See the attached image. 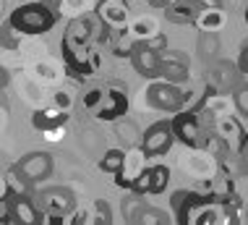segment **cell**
I'll list each match as a JSON object with an SVG mask.
<instances>
[{
    "label": "cell",
    "instance_id": "1",
    "mask_svg": "<svg viewBox=\"0 0 248 225\" xmlns=\"http://www.w3.org/2000/svg\"><path fill=\"white\" fill-rule=\"evenodd\" d=\"M55 21H58V11L47 8V5L39 3V0L37 3L18 5V8H13L11 16H8V24L21 34H45L55 26Z\"/></svg>",
    "mask_w": 248,
    "mask_h": 225
},
{
    "label": "cell",
    "instance_id": "2",
    "mask_svg": "<svg viewBox=\"0 0 248 225\" xmlns=\"http://www.w3.org/2000/svg\"><path fill=\"white\" fill-rule=\"evenodd\" d=\"M170 123H172V131H175V139L191 149H206V144H209V139L214 134L212 128L204 126L201 113H196V110H180V113H175V118Z\"/></svg>",
    "mask_w": 248,
    "mask_h": 225
},
{
    "label": "cell",
    "instance_id": "3",
    "mask_svg": "<svg viewBox=\"0 0 248 225\" xmlns=\"http://www.w3.org/2000/svg\"><path fill=\"white\" fill-rule=\"evenodd\" d=\"M146 102L154 110H162V113H180L186 110V105L191 102V94L180 89V84H170V81L159 79L152 81L149 89H146Z\"/></svg>",
    "mask_w": 248,
    "mask_h": 225
},
{
    "label": "cell",
    "instance_id": "4",
    "mask_svg": "<svg viewBox=\"0 0 248 225\" xmlns=\"http://www.w3.org/2000/svg\"><path fill=\"white\" fill-rule=\"evenodd\" d=\"M45 212L39 209L37 199H31L29 194H8L3 196L0 204V220L3 223H21V225H34L42 223Z\"/></svg>",
    "mask_w": 248,
    "mask_h": 225
},
{
    "label": "cell",
    "instance_id": "5",
    "mask_svg": "<svg viewBox=\"0 0 248 225\" xmlns=\"http://www.w3.org/2000/svg\"><path fill=\"white\" fill-rule=\"evenodd\" d=\"M92 42H78V39H71L63 34V42H60V50H63V60L68 66L71 73H78V76H92L94 68L99 66L97 55H92L89 50Z\"/></svg>",
    "mask_w": 248,
    "mask_h": 225
},
{
    "label": "cell",
    "instance_id": "6",
    "mask_svg": "<svg viewBox=\"0 0 248 225\" xmlns=\"http://www.w3.org/2000/svg\"><path fill=\"white\" fill-rule=\"evenodd\" d=\"M34 199L39 204V209L45 215H52V217H65L76 209V196L65 186H47L42 191H37Z\"/></svg>",
    "mask_w": 248,
    "mask_h": 225
},
{
    "label": "cell",
    "instance_id": "7",
    "mask_svg": "<svg viewBox=\"0 0 248 225\" xmlns=\"http://www.w3.org/2000/svg\"><path fill=\"white\" fill-rule=\"evenodd\" d=\"M246 73L240 71L238 63H230V60H214L209 66V89L217 94L225 92H235L240 84H243Z\"/></svg>",
    "mask_w": 248,
    "mask_h": 225
},
{
    "label": "cell",
    "instance_id": "8",
    "mask_svg": "<svg viewBox=\"0 0 248 225\" xmlns=\"http://www.w3.org/2000/svg\"><path fill=\"white\" fill-rule=\"evenodd\" d=\"M172 141H175L172 123H167V121H157V123H152V126L144 131V136H141V149H144L146 157H159V155H165L167 149L172 147Z\"/></svg>",
    "mask_w": 248,
    "mask_h": 225
},
{
    "label": "cell",
    "instance_id": "9",
    "mask_svg": "<svg viewBox=\"0 0 248 225\" xmlns=\"http://www.w3.org/2000/svg\"><path fill=\"white\" fill-rule=\"evenodd\" d=\"M16 168H18V173H21L24 178L34 186V183L50 178L55 162H52V155L50 152H42V149H39V152H26L24 157L16 162Z\"/></svg>",
    "mask_w": 248,
    "mask_h": 225
},
{
    "label": "cell",
    "instance_id": "10",
    "mask_svg": "<svg viewBox=\"0 0 248 225\" xmlns=\"http://www.w3.org/2000/svg\"><path fill=\"white\" fill-rule=\"evenodd\" d=\"M125 113H128V97H125V87L112 81V84L105 89L102 105L97 107L94 115H97L99 121H118V118H125Z\"/></svg>",
    "mask_w": 248,
    "mask_h": 225
},
{
    "label": "cell",
    "instance_id": "11",
    "mask_svg": "<svg viewBox=\"0 0 248 225\" xmlns=\"http://www.w3.org/2000/svg\"><path fill=\"white\" fill-rule=\"evenodd\" d=\"M131 66L136 68V73H141L144 79H157L159 66H162V52L154 50L149 42H136L131 50Z\"/></svg>",
    "mask_w": 248,
    "mask_h": 225
},
{
    "label": "cell",
    "instance_id": "12",
    "mask_svg": "<svg viewBox=\"0 0 248 225\" xmlns=\"http://www.w3.org/2000/svg\"><path fill=\"white\" fill-rule=\"evenodd\" d=\"M170 183V168L167 165H152V168H144L141 175L133 183V191L139 194H162Z\"/></svg>",
    "mask_w": 248,
    "mask_h": 225
},
{
    "label": "cell",
    "instance_id": "13",
    "mask_svg": "<svg viewBox=\"0 0 248 225\" xmlns=\"http://www.w3.org/2000/svg\"><path fill=\"white\" fill-rule=\"evenodd\" d=\"M128 8H125L120 0H99L97 3V18L102 21L105 26H110V29L115 32H123L125 26H128Z\"/></svg>",
    "mask_w": 248,
    "mask_h": 225
},
{
    "label": "cell",
    "instance_id": "14",
    "mask_svg": "<svg viewBox=\"0 0 248 225\" xmlns=\"http://www.w3.org/2000/svg\"><path fill=\"white\" fill-rule=\"evenodd\" d=\"M144 160H146L144 149H128L120 173H115V186L118 189H133V183H136V178L144 170Z\"/></svg>",
    "mask_w": 248,
    "mask_h": 225
},
{
    "label": "cell",
    "instance_id": "15",
    "mask_svg": "<svg viewBox=\"0 0 248 225\" xmlns=\"http://www.w3.org/2000/svg\"><path fill=\"white\" fill-rule=\"evenodd\" d=\"M214 134H217L232 152H238L240 144H243V139H246V131H243L240 118H232V115H219L217 123H214Z\"/></svg>",
    "mask_w": 248,
    "mask_h": 225
},
{
    "label": "cell",
    "instance_id": "16",
    "mask_svg": "<svg viewBox=\"0 0 248 225\" xmlns=\"http://www.w3.org/2000/svg\"><path fill=\"white\" fill-rule=\"evenodd\" d=\"M201 11H204V0H175L165 8V18L170 24H193Z\"/></svg>",
    "mask_w": 248,
    "mask_h": 225
},
{
    "label": "cell",
    "instance_id": "17",
    "mask_svg": "<svg viewBox=\"0 0 248 225\" xmlns=\"http://www.w3.org/2000/svg\"><path fill=\"white\" fill-rule=\"evenodd\" d=\"M68 123V110H60V107H52V110H37L31 115V126L37 131H52V128H63Z\"/></svg>",
    "mask_w": 248,
    "mask_h": 225
},
{
    "label": "cell",
    "instance_id": "18",
    "mask_svg": "<svg viewBox=\"0 0 248 225\" xmlns=\"http://www.w3.org/2000/svg\"><path fill=\"white\" fill-rule=\"evenodd\" d=\"M225 24H227V16L219 5H204V11L193 21V26L199 32H219V29H225Z\"/></svg>",
    "mask_w": 248,
    "mask_h": 225
},
{
    "label": "cell",
    "instance_id": "19",
    "mask_svg": "<svg viewBox=\"0 0 248 225\" xmlns=\"http://www.w3.org/2000/svg\"><path fill=\"white\" fill-rule=\"evenodd\" d=\"M219 50H222V42H219L217 32H201L196 39V52L201 55V60L206 63H214L219 60Z\"/></svg>",
    "mask_w": 248,
    "mask_h": 225
},
{
    "label": "cell",
    "instance_id": "20",
    "mask_svg": "<svg viewBox=\"0 0 248 225\" xmlns=\"http://www.w3.org/2000/svg\"><path fill=\"white\" fill-rule=\"evenodd\" d=\"M196 199H199L196 191H175L170 196V207H172V215H175L178 223L188 220V212H191V207H193Z\"/></svg>",
    "mask_w": 248,
    "mask_h": 225
},
{
    "label": "cell",
    "instance_id": "21",
    "mask_svg": "<svg viewBox=\"0 0 248 225\" xmlns=\"http://www.w3.org/2000/svg\"><path fill=\"white\" fill-rule=\"evenodd\" d=\"M159 79L170 81V84H186V81H188V66L172 63V60H162V66H159Z\"/></svg>",
    "mask_w": 248,
    "mask_h": 225
},
{
    "label": "cell",
    "instance_id": "22",
    "mask_svg": "<svg viewBox=\"0 0 248 225\" xmlns=\"http://www.w3.org/2000/svg\"><path fill=\"white\" fill-rule=\"evenodd\" d=\"M144 194H139V191H133L131 189V194L125 196V202H123V217L128 223H139V215L144 212Z\"/></svg>",
    "mask_w": 248,
    "mask_h": 225
},
{
    "label": "cell",
    "instance_id": "23",
    "mask_svg": "<svg viewBox=\"0 0 248 225\" xmlns=\"http://www.w3.org/2000/svg\"><path fill=\"white\" fill-rule=\"evenodd\" d=\"M115 136L120 141H123V147L125 149H133V144H136L139 139H141L144 134H139V128L131 123V121H123V118H118V123H115Z\"/></svg>",
    "mask_w": 248,
    "mask_h": 225
},
{
    "label": "cell",
    "instance_id": "24",
    "mask_svg": "<svg viewBox=\"0 0 248 225\" xmlns=\"http://www.w3.org/2000/svg\"><path fill=\"white\" fill-rule=\"evenodd\" d=\"M125 162V152L123 149H107V152L102 155V160H99V168L105 170V173H120V168H123Z\"/></svg>",
    "mask_w": 248,
    "mask_h": 225
},
{
    "label": "cell",
    "instance_id": "25",
    "mask_svg": "<svg viewBox=\"0 0 248 225\" xmlns=\"http://www.w3.org/2000/svg\"><path fill=\"white\" fill-rule=\"evenodd\" d=\"M139 223L141 225H165V223H170V215L157 207H144V212L139 215Z\"/></svg>",
    "mask_w": 248,
    "mask_h": 225
},
{
    "label": "cell",
    "instance_id": "26",
    "mask_svg": "<svg viewBox=\"0 0 248 225\" xmlns=\"http://www.w3.org/2000/svg\"><path fill=\"white\" fill-rule=\"evenodd\" d=\"M131 34L136 37V42H141V39H149V37H154V34H159V32H157V24L149 21V18H144V21H136L131 26Z\"/></svg>",
    "mask_w": 248,
    "mask_h": 225
},
{
    "label": "cell",
    "instance_id": "27",
    "mask_svg": "<svg viewBox=\"0 0 248 225\" xmlns=\"http://www.w3.org/2000/svg\"><path fill=\"white\" fill-rule=\"evenodd\" d=\"M232 97H235V107H238L240 118L248 121V81H243V84L232 92Z\"/></svg>",
    "mask_w": 248,
    "mask_h": 225
},
{
    "label": "cell",
    "instance_id": "28",
    "mask_svg": "<svg viewBox=\"0 0 248 225\" xmlns=\"http://www.w3.org/2000/svg\"><path fill=\"white\" fill-rule=\"evenodd\" d=\"M92 223H112V212H110V204L105 199H97L94 207H92Z\"/></svg>",
    "mask_w": 248,
    "mask_h": 225
},
{
    "label": "cell",
    "instance_id": "29",
    "mask_svg": "<svg viewBox=\"0 0 248 225\" xmlns=\"http://www.w3.org/2000/svg\"><path fill=\"white\" fill-rule=\"evenodd\" d=\"M102 97H105V89H89L84 94V107L89 113H97V107L102 105Z\"/></svg>",
    "mask_w": 248,
    "mask_h": 225
},
{
    "label": "cell",
    "instance_id": "30",
    "mask_svg": "<svg viewBox=\"0 0 248 225\" xmlns=\"http://www.w3.org/2000/svg\"><path fill=\"white\" fill-rule=\"evenodd\" d=\"M238 157H240V173H248V134H246L243 144L238 149Z\"/></svg>",
    "mask_w": 248,
    "mask_h": 225
},
{
    "label": "cell",
    "instance_id": "31",
    "mask_svg": "<svg viewBox=\"0 0 248 225\" xmlns=\"http://www.w3.org/2000/svg\"><path fill=\"white\" fill-rule=\"evenodd\" d=\"M55 107H60V110H71V94L68 92H58L55 94Z\"/></svg>",
    "mask_w": 248,
    "mask_h": 225
},
{
    "label": "cell",
    "instance_id": "32",
    "mask_svg": "<svg viewBox=\"0 0 248 225\" xmlns=\"http://www.w3.org/2000/svg\"><path fill=\"white\" fill-rule=\"evenodd\" d=\"M238 66H240V71H243V73H248V45H243V50H240Z\"/></svg>",
    "mask_w": 248,
    "mask_h": 225
},
{
    "label": "cell",
    "instance_id": "33",
    "mask_svg": "<svg viewBox=\"0 0 248 225\" xmlns=\"http://www.w3.org/2000/svg\"><path fill=\"white\" fill-rule=\"evenodd\" d=\"M63 128H65V126H63ZM63 128H52V131H45L47 141H58V139H63Z\"/></svg>",
    "mask_w": 248,
    "mask_h": 225
},
{
    "label": "cell",
    "instance_id": "34",
    "mask_svg": "<svg viewBox=\"0 0 248 225\" xmlns=\"http://www.w3.org/2000/svg\"><path fill=\"white\" fill-rule=\"evenodd\" d=\"M172 3H175V0H149V5H152V8H167V5H172Z\"/></svg>",
    "mask_w": 248,
    "mask_h": 225
},
{
    "label": "cell",
    "instance_id": "35",
    "mask_svg": "<svg viewBox=\"0 0 248 225\" xmlns=\"http://www.w3.org/2000/svg\"><path fill=\"white\" fill-rule=\"evenodd\" d=\"M39 3H45V5H47V8H52V11L60 8V0H39Z\"/></svg>",
    "mask_w": 248,
    "mask_h": 225
},
{
    "label": "cell",
    "instance_id": "36",
    "mask_svg": "<svg viewBox=\"0 0 248 225\" xmlns=\"http://www.w3.org/2000/svg\"><path fill=\"white\" fill-rule=\"evenodd\" d=\"M246 24H248V3H246Z\"/></svg>",
    "mask_w": 248,
    "mask_h": 225
}]
</instances>
